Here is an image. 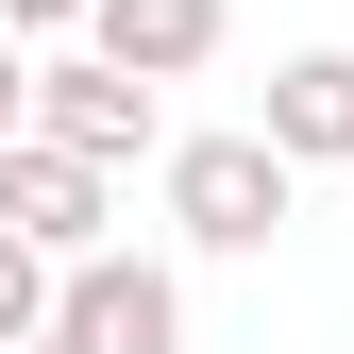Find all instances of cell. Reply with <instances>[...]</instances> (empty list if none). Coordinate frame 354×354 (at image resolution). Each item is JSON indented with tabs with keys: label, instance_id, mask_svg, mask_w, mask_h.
<instances>
[{
	"label": "cell",
	"instance_id": "obj_1",
	"mask_svg": "<svg viewBox=\"0 0 354 354\" xmlns=\"http://www.w3.org/2000/svg\"><path fill=\"white\" fill-rule=\"evenodd\" d=\"M287 203H304V169L270 136H186V152H169V236H186V253H270Z\"/></svg>",
	"mask_w": 354,
	"mask_h": 354
},
{
	"label": "cell",
	"instance_id": "obj_2",
	"mask_svg": "<svg viewBox=\"0 0 354 354\" xmlns=\"http://www.w3.org/2000/svg\"><path fill=\"white\" fill-rule=\"evenodd\" d=\"M51 354H186V287L152 253H84L51 287Z\"/></svg>",
	"mask_w": 354,
	"mask_h": 354
},
{
	"label": "cell",
	"instance_id": "obj_3",
	"mask_svg": "<svg viewBox=\"0 0 354 354\" xmlns=\"http://www.w3.org/2000/svg\"><path fill=\"white\" fill-rule=\"evenodd\" d=\"M34 152H84V169H118V152H152V84H118L102 51H51L34 68V118H17Z\"/></svg>",
	"mask_w": 354,
	"mask_h": 354
},
{
	"label": "cell",
	"instance_id": "obj_4",
	"mask_svg": "<svg viewBox=\"0 0 354 354\" xmlns=\"http://www.w3.org/2000/svg\"><path fill=\"white\" fill-rule=\"evenodd\" d=\"M102 219H118V203H102V169H84V152H34V136L0 152V236H17V253H51V270H84V253H118Z\"/></svg>",
	"mask_w": 354,
	"mask_h": 354
},
{
	"label": "cell",
	"instance_id": "obj_5",
	"mask_svg": "<svg viewBox=\"0 0 354 354\" xmlns=\"http://www.w3.org/2000/svg\"><path fill=\"white\" fill-rule=\"evenodd\" d=\"M84 51H102L118 84H186L219 51V0H84Z\"/></svg>",
	"mask_w": 354,
	"mask_h": 354
},
{
	"label": "cell",
	"instance_id": "obj_6",
	"mask_svg": "<svg viewBox=\"0 0 354 354\" xmlns=\"http://www.w3.org/2000/svg\"><path fill=\"white\" fill-rule=\"evenodd\" d=\"M287 169H354V51H287L270 68V118H253Z\"/></svg>",
	"mask_w": 354,
	"mask_h": 354
},
{
	"label": "cell",
	"instance_id": "obj_7",
	"mask_svg": "<svg viewBox=\"0 0 354 354\" xmlns=\"http://www.w3.org/2000/svg\"><path fill=\"white\" fill-rule=\"evenodd\" d=\"M51 287H68L51 253H17V236H0V354H34V337H51Z\"/></svg>",
	"mask_w": 354,
	"mask_h": 354
},
{
	"label": "cell",
	"instance_id": "obj_8",
	"mask_svg": "<svg viewBox=\"0 0 354 354\" xmlns=\"http://www.w3.org/2000/svg\"><path fill=\"white\" fill-rule=\"evenodd\" d=\"M17 118H34V51L0 34V152H17Z\"/></svg>",
	"mask_w": 354,
	"mask_h": 354
},
{
	"label": "cell",
	"instance_id": "obj_9",
	"mask_svg": "<svg viewBox=\"0 0 354 354\" xmlns=\"http://www.w3.org/2000/svg\"><path fill=\"white\" fill-rule=\"evenodd\" d=\"M0 34H84V0H0Z\"/></svg>",
	"mask_w": 354,
	"mask_h": 354
},
{
	"label": "cell",
	"instance_id": "obj_10",
	"mask_svg": "<svg viewBox=\"0 0 354 354\" xmlns=\"http://www.w3.org/2000/svg\"><path fill=\"white\" fill-rule=\"evenodd\" d=\"M34 354H51V337H34Z\"/></svg>",
	"mask_w": 354,
	"mask_h": 354
}]
</instances>
